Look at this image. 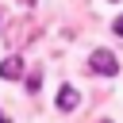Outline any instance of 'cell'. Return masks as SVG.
<instances>
[{
    "mask_svg": "<svg viewBox=\"0 0 123 123\" xmlns=\"http://www.w3.org/2000/svg\"><path fill=\"white\" fill-rule=\"evenodd\" d=\"M88 69H92V73H104V77H115V73H119V62H115L111 50H96V54L88 58Z\"/></svg>",
    "mask_w": 123,
    "mask_h": 123,
    "instance_id": "cell-1",
    "label": "cell"
},
{
    "mask_svg": "<svg viewBox=\"0 0 123 123\" xmlns=\"http://www.w3.org/2000/svg\"><path fill=\"white\" fill-rule=\"evenodd\" d=\"M58 111H73L77 104H81V96H77V88H69V85H62V92H58Z\"/></svg>",
    "mask_w": 123,
    "mask_h": 123,
    "instance_id": "cell-2",
    "label": "cell"
},
{
    "mask_svg": "<svg viewBox=\"0 0 123 123\" xmlns=\"http://www.w3.org/2000/svg\"><path fill=\"white\" fill-rule=\"evenodd\" d=\"M111 31H115V35H123V15H119V19L111 23Z\"/></svg>",
    "mask_w": 123,
    "mask_h": 123,
    "instance_id": "cell-4",
    "label": "cell"
},
{
    "mask_svg": "<svg viewBox=\"0 0 123 123\" xmlns=\"http://www.w3.org/2000/svg\"><path fill=\"white\" fill-rule=\"evenodd\" d=\"M104 123H108V119H104Z\"/></svg>",
    "mask_w": 123,
    "mask_h": 123,
    "instance_id": "cell-6",
    "label": "cell"
},
{
    "mask_svg": "<svg viewBox=\"0 0 123 123\" xmlns=\"http://www.w3.org/2000/svg\"><path fill=\"white\" fill-rule=\"evenodd\" d=\"M0 123H12V119H8V115H4V111H0Z\"/></svg>",
    "mask_w": 123,
    "mask_h": 123,
    "instance_id": "cell-5",
    "label": "cell"
},
{
    "mask_svg": "<svg viewBox=\"0 0 123 123\" xmlns=\"http://www.w3.org/2000/svg\"><path fill=\"white\" fill-rule=\"evenodd\" d=\"M0 77H4V81L23 77V58H8V62H0Z\"/></svg>",
    "mask_w": 123,
    "mask_h": 123,
    "instance_id": "cell-3",
    "label": "cell"
}]
</instances>
